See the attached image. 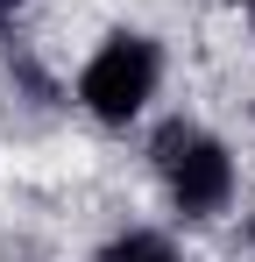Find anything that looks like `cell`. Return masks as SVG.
I'll use <instances>...</instances> for the list:
<instances>
[{
	"label": "cell",
	"instance_id": "4",
	"mask_svg": "<svg viewBox=\"0 0 255 262\" xmlns=\"http://www.w3.org/2000/svg\"><path fill=\"white\" fill-rule=\"evenodd\" d=\"M248 29H255V0H248Z\"/></svg>",
	"mask_w": 255,
	"mask_h": 262
},
{
	"label": "cell",
	"instance_id": "2",
	"mask_svg": "<svg viewBox=\"0 0 255 262\" xmlns=\"http://www.w3.org/2000/svg\"><path fill=\"white\" fill-rule=\"evenodd\" d=\"M156 85H163V50L142 29H114L78 71V106L92 121H107V128H128L156 99Z\"/></svg>",
	"mask_w": 255,
	"mask_h": 262
},
{
	"label": "cell",
	"instance_id": "1",
	"mask_svg": "<svg viewBox=\"0 0 255 262\" xmlns=\"http://www.w3.org/2000/svg\"><path fill=\"white\" fill-rule=\"evenodd\" d=\"M149 163H156V184H163V199L177 206L184 220H220L234 206V156H227V142L199 121H163V128L149 135Z\"/></svg>",
	"mask_w": 255,
	"mask_h": 262
},
{
	"label": "cell",
	"instance_id": "3",
	"mask_svg": "<svg viewBox=\"0 0 255 262\" xmlns=\"http://www.w3.org/2000/svg\"><path fill=\"white\" fill-rule=\"evenodd\" d=\"M99 262H184V255L170 248L163 234H149V227H128V234H114V241L99 248Z\"/></svg>",
	"mask_w": 255,
	"mask_h": 262
}]
</instances>
